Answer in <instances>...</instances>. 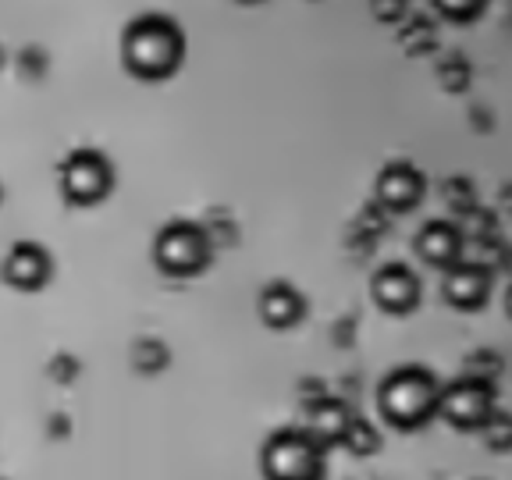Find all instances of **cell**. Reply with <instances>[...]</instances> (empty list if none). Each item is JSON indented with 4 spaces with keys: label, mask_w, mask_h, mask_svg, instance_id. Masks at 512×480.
Listing matches in <instances>:
<instances>
[{
    "label": "cell",
    "mask_w": 512,
    "mask_h": 480,
    "mask_svg": "<svg viewBox=\"0 0 512 480\" xmlns=\"http://www.w3.org/2000/svg\"><path fill=\"white\" fill-rule=\"evenodd\" d=\"M370 292H374V303L384 313H395V317L413 313L416 303H420V281L406 264H384L370 281Z\"/></svg>",
    "instance_id": "9"
},
{
    "label": "cell",
    "mask_w": 512,
    "mask_h": 480,
    "mask_svg": "<svg viewBox=\"0 0 512 480\" xmlns=\"http://www.w3.org/2000/svg\"><path fill=\"white\" fill-rule=\"evenodd\" d=\"M416 253H420V260H424V264L448 271L452 264H459V253H463V235H459L456 224L431 221V224H424V228H420V235H416Z\"/></svg>",
    "instance_id": "12"
},
{
    "label": "cell",
    "mask_w": 512,
    "mask_h": 480,
    "mask_svg": "<svg viewBox=\"0 0 512 480\" xmlns=\"http://www.w3.org/2000/svg\"><path fill=\"white\" fill-rule=\"evenodd\" d=\"M50 271H54V264L40 242H15L0 264V278L18 292H40L50 281Z\"/></svg>",
    "instance_id": "8"
},
{
    "label": "cell",
    "mask_w": 512,
    "mask_h": 480,
    "mask_svg": "<svg viewBox=\"0 0 512 480\" xmlns=\"http://www.w3.org/2000/svg\"><path fill=\"white\" fill-rule=\"evenodd\" d=\"M50 374H54L61 384H72L75 374H79V363H75L72 356H68V352H61V356H57V360L50 363Z\"/></svg>",
    "instance_id": "18"
},
{
    "label": "cell",
    "mask_w": 512,
    "mask_h": 480,
    "mask_svg": "<svg viewBox=\"0 0 512 480\" xmlns=\"http://www.w3.org/2000/svg\"><path fill=\"white\" fill-rule=\"evenodd\" d=\"M185 40L171 18L143 15L121 32V64L143 82H164L182 68Z\"/></svg>",
    "instance_id": "1"
},
{
    "label": "cell",
    "mask_w": 512,
    "mask_h": 480,
    "mask_svg": "<svg viewBox=\"0 0 512 480\" xmlns=\"http://www.w3.org/2000/svg\"><path fill=\"white\" fill-rule=\"evenodd\" d=\"M349 406L338 399H320V402H310V434L320 448H331V445H342V434H345V424H349Z\"/></svg>",
    "instance_id": "13"
},
{
    "label": "cell",
    "mask_w": 512,
    "mask_h": 480,
    "mask_svg": "<svg viewBox=\"0 0 512 480\" xmlns=\"http://www.w3.org/2000/svg\"><path fill=\"white\" fill-rule=\"evenodd\" d=\"M0 64H4V50H0Z\"/></svg>",
    "instance_id": "20"
},
{
    "label": "cell",
    "mask_w": 512,
    "mask_h": 480,
    "mask_svg": "<svg viewBox=\"0 0 512 480\" xmlns=\"http://www.w3.org/2000/svg\"><path fill=\"white\" fill-rule=\"evenodd\" d=\"M168 363H171V352L164 349V342H153V338H146V342H136V349H132V367H136L139 374H146V377L160 374Z\"/></svg>",
    "instance_id": "15"
},
{
    "label": "cell",
    "mask_w": 512,
    "mask_h": 480,
    "mask_svg": "<svg viewBox=\"0 0 512 480\" xmlns=\"http://www.w3.org/2000/svg\"><path fill=\"white\" fill-rule=\"evenodd\" d=\"M434 8H438L445 18H452V22H473V18L484 11V4H480V0H473V4H445V0H438Z\"/></svg>",
    "instance_id": "16"
},
{
    "label": "cell",
    "mask_w": 512,
    "mask_h": 480,
    "mask_svg": "<svg viewBox=\"0 0 512 480\" xmlns=\"http://www.w3.org/2000/svg\"><path fill=\"white\" fill-rule=\"evenodd\" d=\"M495 413V384L477 381V377H459L445 384L438 392V409H434V416H441L456 431H484V424Z\"/></svg>",
    "instance_id": "5"
},
{
    "label": "cell",
    "mask_w": 512,
    "mask_h": 480,
    "mask_svg": "<svg viewBox=\"0 0 512 480\" xmlns=\"http://www.w3.org/2000/svg\"><path fill=\"white\" fill-rule=\"evenodd\" d=\"M264 480H324V448L299 427H278L260 448Z\"/></svg>",
    "instance_id": "3"
},
{
    "label": "cell",
    "mask_w": 512,
    "mask_h": 480,
    "mask_svg": "<svg viewBox=\"0 0 512 480\" xmlns=\"http://www.w3.org/2000/svg\"><path fill=\"white\" fill-rule=\"evenodd\" d=\"M424 175L409 164V160H392V164H384L381 175L374 182L377 192V203L384 210H392V214H409L413 207H420L424 200Z\"/></svg>",
    "instance_id": "7"
},
{
    "label": "cell",
    "mask_w": 512,
    "mask_h": 480,
    "mask_svg": "<svg viewBox=\"0 0 512 480\" xmlns=\"http://www.w3.org/2000/svg\"><path fill=\"white\" fill-rule=\"evenodd\" d=\"M256 310H260V320H264L271 331H288V328H296L299 320H303L306 303H303V296H299L296 288L288 285V281H271V285L260 292V303H256Z\"/></svg>",
    "instance_id": "11"
},
{
    "label": "cell",
    "mask_w": 512,
    "mask_h": 480,
    "mask_svg": "<svg viewBox=\"0 0 512 480\" xmlns=\"http://www.w3.org/2000/svg\"><path fill=\"white\" fill-rule=\"evenodd\" d=\"M441 292H445V303L456 310H480L488 303L491 271L480 264H452L441 281Z\"/></svg>",
    "instance_id": "10"
},
{
    "label": "cell",
    "mask_w": 512,
    "mask_h": 480,
    "mask_svg": "<svg viewBox=\"0 0 512 480\" xmlns=\"http://www.w3.org/2000/svg\"><path fill=\"white\" fill-rule=\"evenodd\" d=\"M50 434H54V438H64V434H68V420H50Z\"/></svg>",
    "instance_id": "19"
},
{
    "label": "cell",
    "mask_w": 512,
    "mask_h": 480,
    "mask_svg": "<svg viewBox=\"0 0 512 480\" xmlns=\"http://www.w3.org/2000/svg\"><path fill=\"white\" fill-rule=\"evenodd\" d=\"M342 445L349 448L352 456H374L377 448H381V434L377 427L370 424L367 416H349V424H345V434H342Z\"/></svg>",
    "instance_id": "14"
},
{
    "label": "cell",
    "mask_w": 512,
    "mask_h": 480,
    "mask_svg": "<svg viewBox=\"0 0 512 480\" xmlns=\"http://www.w3.org/2000/svg\"><path fill=\"white\" fill-rule=\"evenodd\" d=\"M484 431H488L491 445H495L498 452H505V448H509V416H505V413L491 416L488 424H484Z\"/></svg>",
    "instance_id": "17"
},
{
    "label": "cell",
    "mask_w": 512,
    "mask_h": 480,
    "mask_svg": "<svg viewBox=\"0 0 512 480\" xmlns=\"http://www.w3.org/2000/svg\"><path fill=\"white\" fill-rule=\"evenodd\" d=\"M114 189V171L104 153L75 150L61 164V192L72 207H96L104 203Z\"/></svg>",
    "instance_id": "6"
},
{
    "label": "cell",
    "mask_w": 512,
    "mask_h": 480,
    "mask_svg": "<svg viewBox=\"0 0 512 480\" xmlns=\"http://www.w3.org/2000/svg\"><path fill=\"white\" fill-rule=\"evenodd\" d=\"M0 200H4V189H0Z\"/></svg>",
    "instance_id": "21"
},
{
    "label": "cell",
    "mask_w": 512,
    "mask_h": 480,
    "mask_svg": "<svg viewBox=\"0 0 512 480\" xmlns=\"http://www.w3.org/2000/svg\"><path fill=\"white\" fill-rule=\"evenodd\" d=\"M153 264L168 278H196L210 264V235L196 221H171L153 239Z\"/></svg>",
    "instance_id": "4"
},
{
    "label": "cell",
    "mask_w": 512,
    "mask_h": 480,
    "mask_svg": "<svg viewBox=\"0 0 512 480\" xmlns=\"http://www.w3.org/2000/svg\"><path fill=\"white\" fill-rule=\"evenodd\" d=\"M438 392L441 384L434 370L406 363L384 374V381L377 384V413L395 431H420L438 409Z\"/></svg>",
    "instance_id": "2"
}]
</instances>
